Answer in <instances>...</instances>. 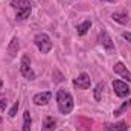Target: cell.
<instances>
[{"instance_id":"19","label":"cell","mask_w":131,"mask_h":131,"mask_svg":"<svg viewBox=\"0 0 131 131\" xmlns=\"http://www.w3.org/2000/svg\"><path fill=\"white\" fill-rule=\"evenodd\" d=\"M53 76H55V82H63V79H64V76H63V73L60 72V70H53Z\"/></svg>"},{"instance_id":"21","label":"cell","mask_w":131,"mask_h":131,"mask_svg":"<svg viewBox=\"0 0 131 131\" xmlns=\"http://www.w3.org/2000/svg\"><path fill=\"white\" fill-rule=\"evenodd\" d=\"M122 37H124L128 43H131V32H122Z\"/></svg>"},{"instance_id":"16","label":"cell","mask_w":131,"mask_h":131,"mask_svg":"<svg viewBox=\"0 0 131 131\" xmlns=\"http://www.w3.org/2000/svg\"><path fill=\"white\" fill-rule=\"evenodd\" d=\"M90 28H92V21H84L76 26V32H78V35H85Z\"/></svg>"},{"instance_id":"22","label":"cell","mask_w":131,"mask_h":131,"mask_svg":"<svg viewBox=\"0 0 131 131\" xmlns=\"http://www.w3.org/2000/svg\"><path fill=\"white\" fill-rule=\"evenodd\" d=\"M2 87H3V81L0 79V89H2Z\"/></svg>"},{"instance_id":"13","label":"cell","mask_w":131,"mask_h":131,"mask_svg":"<svg viewBox=\"0 0 131 131\" xmlns=\"http://www.w3.org/2000/svg\"><path fill=\"white\" fill-rule=\"evenodd\" d=\"M111 18H113L114 21L121 23V25H128V23H130L128 15H127V14H122V12H114V14L111 15Z\"/></svg>"},{"instance_id":"10","label":"cell","mask_w":131,"mask_h":131,"mask_svg":"<svg viewBox=\"0 0 131 131\" xmlns=\"http://www.w3.org/2000/svg\"><path fill=\"white\" fill-rule=\"evenodd\" d=\"M128 130V124L125 121L121 122H114V124H105L104 131H127Z\"/></svg>"},{"instance_id":"3","label":"cell","mask_w":131,"mask_h":131,"mask_svg":"<svg viewBox=\"0 0 131 131\" xmlns=\"http://www.w3.org/2000/svg\"><path fill=\"white\" fill-rule=\"evenodd\" d=\"M34 43H35V46L38 47V50L41 53H49L52 50V40H50V37L47 34L44 32L37 34L35 38H34Z\"/></svg>"},{"instance_id":"4","label":"cell","mask_w":131,"mask_h":131,"mask_svg":"<svg viewBox=\"0 0 131 131\" xmlns=\"http://www.w3.org/2000/svg\"><path fill=\"white\" fill-rule=\"evenodd\" d=\"M20 73H21L28 81H34V79H35V72L32 70L31 58H29L28 55H23V57H21V61H20Z\"/></svg>"},{"instance_id":"23","label":"cell","mask_w":131,"mask_h":131,"mask_svg":"<svg viewBox=\"0 0 131 131\" xmlns=\"http://www.w3.org/2000/svg\"><path fill=\"white\" fill-rule=\"evenodd\" d=\"M102 2H110V3H113L114 0H102Z\"/></svg>"},{"instance_id":"14","label":"cell","mask_w":131,"mask_h":131,"mask_svg":"<svg viewBox=\"0 0 131 131\" xmlns=\"http://www.w3.org/2000/svg\"><path fill=\"white\" fill-rule=\"evenodd\" d=\"M130 107H131V99H127V101H125V102H124L119 108H117V110H114V116H116V117L122 116V114H124V113L130 108Z\"/></svg>"},{"instance_id":"12","label":"cell","mask_w":131,"mask_h":131,"mask_svg":"<svg viewBox=\"0 0 131 131\" xmlns=\"http://www.w3.org/2000/svg\"><path fill=\"white\" fill-rule=\"evenodd\" d=\"M55 125H57V121L50 116H46L44 117V122H43V130L41 131H53L55 130Z\"/></svg>"},{"instance_id":"11","label":"cell","mask_w":131,"mask_h":131,"mask_svg":"<svg viewBox=\"0 0 131 131\" xmlns=\"http://www.w3.org/2000/svg\"><path fill=\"white\" fill-rule=\"evenodd\" d=\"M20 50V43H18V38L17 37H14L12 40H11V43H9V46H8V53H9V57L11 58H14L15 55H17V52Z\"/></svg>"},{"instance_id":"24","label":"cell","mask_w":131,"mask_h":131,"mask_svg":"<svg viewBox=\"0 0 131 131\" xmlns=\"http://www.w3.org/2000/svg\"><path fill=\"white\" fill-rule=\"evenodd\" d=\"M2 122H3V119H2V116H0V124H2Z\"/></svg>"},{"instance_id":"7","label":"cell","mask_w":131,"mask_h":131,"mask_svg":"<svg viewBox=\"0 0 131 131\" xmlns=\"http://www.w3.org/2000/svg\"><path fill=\"white\" fill-rule=\"evenodd\" d=\"M90 76L87 73H81L76 79H73V85L78 87V89H82V90H87L90 87Z\"/></svg>"},{"instance_id":"1","label":"cell","mask_w":131,"mask_h":131,"mask_svg":"<svg viewBox=\"0 0 131 131\" xmlns=\"http://www.w3.org/2000/svg\"><path fill=\"white\" fill-rule=\"evenodd\" d=\"M57 104H58L60 113H63V114H69L73 110V105H75L73 96L67 90H63V89L57 92Z\"/></svg>"},{"instance_id":"8","label":"cell","mask_w":131,"mask_h":131,"mask_svg":"<svg viewBox=\"0 0 131 131\" xmlns=\"http://www.w3.org/2000/svg\"><path fill=\"white\" fill-rule=\"evenodd\" d=\"M113 69H114V73H117L119 76H122L124 79H127L128 82H131V72L127 69V66L124 63H116Z\"/></svg>"},{"instance_id":"18","label":"cell","mask_w":131,"mask_h":131,"mask_svg":"<svg viewBox=\"0 0 131 131\" xmlns=\"http://www.w3.org/2000/svg\"><path fill=\"white\" fill-rule=\"evenodd\" d=\"M18 107H20V104H18V102H15V104L12 105V108L9 110L8 116H9V117H15V114H17V111H18Z\"/></svg>"},{"instance_id":"17","label":"cell","mask_w":131,"mask_h":131,"mask_svg":"<svg viewBox=\"0 0 131 131\" xmlns=\"http://www.w3.org/2000/svg\"><path fill=\"white\" fill-rule=\"evenodd\" d=\"M102 90H104V84H102V82H99L98 85H96V89H95V99H96V101H101Z\"/></svg>"},{"instance_id":"6","label":"cell","mask_w":131,"mask_h":131,"mask_svg":"<svg viewBox=\"0 0 131 131\" xmlns=\"http://www.w3.org/2000/svg\"><path fill=\"white\" fill-rule=\"evenodd\" d=\"M111 85H113V90H114V93H116L119 98H127V96L131 93L130 87H128V85H127V82H124V81L114 79Z\"/></svg>"},{"instance_id":"20","label":"cell","mask_w":131,"mask_h":131,"mask_svg":"<svg viewBox=\"0 0 131 131\" xmlns=\"http://www.w3.org/2000/svg\"><path fill=\"white\" fill-rule=\"evenodd\" d=\"M6 107H8V99L2 98V99H0V110L3 111V110H6Z\"/></svg>"},{"instance_id":"15","label":"cell","mask_w":131,"mask_h":131,"mask_svg":"<svg viewBox=\"0 0 131 131\" xmlns=\"http://www.w3.org/2000/svg\"><path fill=\"white\" fill-rule=\"evenodd\" d=\"M31 124H32L31 113L26 110V111L23 113V131H31Z\"/></svg>"},{"instance_id":"9","label":"cell","mask_w":131,"mask_h":131,"mask_svg":"<svg viewBox=\"0 0 131 131\" xmlns=\"http://www.w3.org/2000/svg\"><path fill=\"white\" fill-rule=\"evenodd\" d=\"M52 99V92H41L34 96V104L35 105H46Z\"/></svg>"},{"instance_id":"2","label":"cell","mask_w":131,"mask_h":131,"mask_svg":"<svg viewBox=\"0 0 131 131\" xmlns=\"http://www.w3.org/2000/svg\"><path fill=\"white\" fill-rule=\"evenodd\" d=\"M11 6L14 9H17V15H15L17 21H23L31 15L32 6H31L29 0H11Z\"/></svg>"},{"instance_id":"5","label":"cell","mask_w":131,"mask_h":131,"mask_svg":"<svg viewBox=\"0 0 131 131\" xmlns=\"http://www.w3.org/2000/svg\"><path fill=\"white\" fill-rule=\"evenodd\" d=\"M98 41H99V44H102V46H104V49L107 50V53H110V55L116 53V47H114V43H113L111 37H110L108 34L105 32V31H101V32H99V35H98Z\"/></svg>"}]
</instances>
